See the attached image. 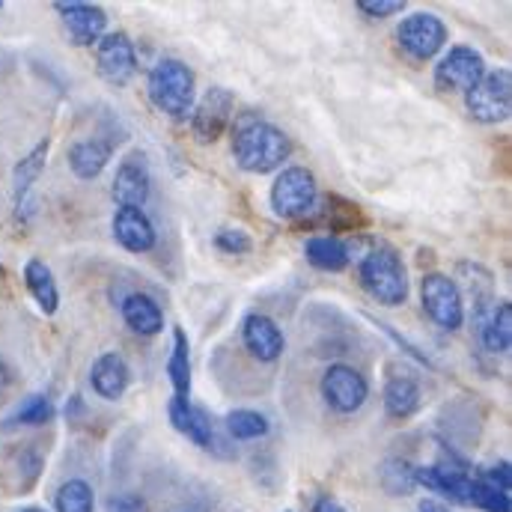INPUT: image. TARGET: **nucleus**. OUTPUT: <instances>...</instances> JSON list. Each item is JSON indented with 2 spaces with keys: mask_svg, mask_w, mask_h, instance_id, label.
<instances>
[{
  "mask_svg": "<svg viewBox=\"0 0 512 512\" xmlns=\"http://www.w3.org/2000/svg\"><path fill=\"white\" fill-rule=\"evenodd\" d=\"M233 158L245 173L265 176L283 170L292 155V140L280 126L262 120L259 114L233 117Z\"/></svg>",
  "mask_w": 512,
  "mask_h": 512,
  "instance_id": "obj_1",
  "label": "nucleus"
},
{
  "mask_svg": "<svg viewBox=\"0 0 512 512\" xmlns=\"http://www.w3.org/2000/svg\"><path fill=\"white\" fill-rule=\"evenodd\" d=\"M146 96L158 114L185 123L197 105V75L188 63L164 57L146 75Z\"/></svg>",
  "mask_w": 512,
  "mask_h": 512,
  "instance_id": "obj_2",
  "label": "nucleus"
},
{
  "mask_svg": "<svg viewBox=\"0 0 512 512\" xmlns=\"http://www.w3.org/2000/svg\"><path fill=\"white\" fill-rule=\"evenodd\" d=\"M358 277L367 295L382 304V307H402L408 301L411 283H408V268L402 256L390 245H373L358 262Z\"/></svg>",
  "mask_w": 512,
  "mask_h": 512,
  "instance_id": "obj_3",
  "label": "nucleus"
},
{
  "mask_svg": "<svg viewBox=\"0 0 512 512\" xmlns=\"http://www.w3.org/2000/svg\"><path fill=\"white\" fill-rule=\"evenodd\" d=\"M268 203H271V212L283 221H307L319 203V182L313 170L301 164L277 170L271 191H268Z\"/></svg>",
  "mask_w": 512,
  "mask_h": 512,
  "instance_id": "obj_4",
  "label": "nucleus"
},
{
  "mask_svg": "<svg viewBox=\"0 0 512 512\" xmlns=\"http://www.w3.org/2000/svg\"><path fill=\"white\" fill-rule=\"evenodd\" d=\"M414 483L429 489L432 495H441L450 504L468 507L471 492V465L441 441V456L432 465H414Z\"/></svg>",
  "mask_w": 512,
  "mask_h": 512,
  "instance_id": "obj_5",
  "label": "nucleus"
},
{
  "mask_svg": "<svg viewBox=\"0 0 512 512\" xmlns=\"http://www.w3.org/2000/svg\"><path fill=\"white\" fill-rule=\"evenodd\" d=\"M420 304L423 313L429 316L432 325H438L441 331H459L468 319L465 310V298L459 292V280L441 271H429L420 280Z\"/></svg>",
  "mask_w": 512,
  "mask_h": 512,
  "instance_id": "obj_6",
  "label": "nucleus"
},
{
  "mask_svg": "<svg viewBox=\"0 0 512 512\" xmlns=\"http://www.w3.org/2000/svg\"><path fill=\"white\" fill-rule=\"evenodd\" d=\"M465 108L471 120L483 126H498L507 123L512 114V72L507 66L501 69H486L480 84L465 93Z\"/></svg>",
  "mask_w": 512,
  "mask_h": 512,
  "instance_id": "obj_7",
  "label": "nucleus"
},
{
  "mask_svg": "<svg viewBox=\"0 0 512 512\" xmlns=\"http://www.w3.org/2000/svg\"><path fill=\"white\" fill-rule=\"evenodd\" d=\"M474 310H471V325H474V337L483 346V352L489 355H510L512 349V304L510 301H498L495 292L486 295H474L471 298Z\"/></svg>",
  "mask_w": 512,
  "mask_h": 512,
  "instance_id": "obj_8",
  "label": "nucleus"
},
{
  "mask_svg": "<svg viewBox=\"0 0 512 512\" xmlns=\"http://www.w3.org/2000/svg\"><path fill=\"white\" fill-rule=\"evenodd\" d=\"M450 39L447 24L435 12H411L396 24V45L414 63H429Z\"/></svg>",
  "mask_w": 512,
  "mask_h": 512,
  "instance_id": "obj_9",
  "label": "nucleus"
},
{
  "mask_svg": "<svg viewBox=\"0 0 512 512\" xmlns=\"http://www.w3.org/2000/svg\"><path fill=\"white\" fill-rule=\"evenodd\" d=\"M319 393H322L325 405H328L334 414L349 417V414H358V411L367 405V399H370V379H367L358 367L340 361V364H331V367L322 373V379H319Z\"/></svg>",
  "mask_w": 512,
  "mask_h": 512,
  "instance_id": "obj_10",
  "label": "nucleus"
},
{
  "mask_svg": "<svg viewBox=\"0 0 512 512\" xmlns=\"http://www.w3.org/2000/svg\"><path fill=\"white\" fill-rule=\"evenodd\" d=\"M486 75V57L471 45H450L435 66V90L438 93H468Z\"/></svg>",
  "mask_w": 512,
  "mask_h": 512,
  "instance_id": "obj_11",
  "label": "nucleus"
},
{
  "mask_svg": "<svg viewBox=\"0 0 512 512\" xmlns=\"http://www.w3.org/2000/svg\"><path fill=\"white\" fill-rule=\"evenodd\" d=\"M233 117H236V96H233V90L209 87L197 99V105H194V111L188 117L191 120V134H194L197 143H215V140L224 137V131L233 123Z\"/></svg>",
  "mask_w": 512,
  "mask_h": 512,
  "instance_id": "obj_12",
  "label": "nucleus"
},
{
  "mask_svg": "<svg viewBox=\"0 0 512 512\" xmlns=\"http://www.w3.org/2000/svg\"><path fill=\"white\" fill-rule=\"evenodd\" d=\"M152 194V170H149V158L140 149H131L123 155V161L117 164L114 173V185H111V197L120 209H143L149 203Z\"/></svg>",
  "mask_w": 512,
  "mask_h": 512,
  "instance_id": "obj_13",
  "label": "nucleus"
},
{
  "mask_svg": "<svg viewBox=\"0 0 512 512\" xmlns=\"http://www.w3.org/2000/svg\"><path fill=\"white\" fill-rule=\"evenodd\" d=\"M96 69L114 87L131 84L137 75V48L126 30H111L96 42Z\"/></svg>",
  "mask_w": 512,
  "mask_h": 512,
  "instance_id": "obj_14",
  "label": "nucleus"
},
{
  "mask_svg": "<svg viewBox=\"0 0 512 512\" xmlns=\"http://www.w3.org/2000/svg\"><path fill=\"white\" fill-rule=\"evenodd\" d=\"M54 12L60 15L63 27L69 30L72 42L81 48H93L108 33V12L96 3L60 0V3H54Z\"/></svg>",
  "mask_w": 512,
  "mask_h": 512,
  "instance_id": "obj_15",
  "label": "nucleus"
},
{
  "mask_svg": "<svg viewBox=\"0 0 512 512\" xmlns=\"http://www.w3.org/2000/svg\"><path fill=\"white\" fill-rule=\"evenodd\" d=\"M242 346L259 364H277L286 352V334L271 316L248 313L242 319Z\"/></svg>",
  "mask_w": 512,
  "mask_h": 512,
  "instance_id": "obj_16",
  "label": "nucleus"
},
{
  "mask_svg": "<svg viewBox=\"0 0 512 512\" xmlns=\"http://www.w3.org/2000/svg\"><path fill=\"white\" fill-rule=\"evenodd\" d=\"M48 152H51V140H39L12 170V203H15V218L18 221H27L33 215V188L45 170V161H48Z\"/></svg>",
  "mask_w": 512,
  "mask_h": 512,
  "instance_id": "obj_17",
  "label": "nucleus"
},
{
  "mask_svg": "<svg viewBox=\"0 0 512 512\" xmlns=\"http://www.w3.org/2000/svg\"><path fill=\"white\" fill-rule=\"evenodd\" d=\"M167 417H170L173 429H176L179 435H185L194 447L209 450V453L218 447V435H215L212 417L206 414V408L194 405L191 399H173V396H170Z\"/></svg>",
  "mask_w": 512,
  "mask_h": 512,
  "instance_id": "obj_18",
  "label": "nucleus"
},
{
  "mask_svg": "<svg viewBox=\"0 0 512 512\" xmlns=\"http://www.w3.org/2000/svg\"><path fill=\"white\" fill-rule=\"evenodd\" d=\"M111 230L117 245L128 254H149L158 245V230L143 209H117Z\"/></svg>",
  "mask_w": 512,
  "mask_h": 512,
  "instance_id": "obj_19",
  "label": "nucleus"
},
{
  "mask_svg": "<svg viewBox=\"0 0 512 512\" xmlns=\"http://www.w3.org/2000/svg\"><path fill=\"white\" fill-rule=\"evenodd\" d=\"M128 384H131V367L120 352H102L90 364V387L99 399H105V402L123 399Z\"/></svg>",
  "mask_w": 512,
  "mask_h": 512,
  "instance_id": "obj_20",
  "label": "nucleus"
},
{
  "mask_svg": "<svg viewBox=\"0 0 512 512\" xmlns=\"http://www.w3.org/2000/svg\"><path fill=\"white\" fill-rule=\"evenodd\" d=\"M114 158V143L105 137H81L66 149V161L69 170L81 179V182H93L105 173V167Z\"/></svg>",
  "mask_w": 512,
  "mask_h": 512,
  "instance_id": "obj_21",
  "label": "nucleus"
},
{
  "mask_svg": "<svg viewBox=\"0 0 512 512\" xmlns=\"http://www.w3.org/2000/svg\"><path fill=\"white\" fill-rule=\"evenodd\" d=\"M307 221L316 224V227H325L331 236L352 233V230H361L367 224L364 212L352 200H343L337 194H328V197L319 194V203H316V209H313V215Z\"/></svg>",
  "mask_w": 512,
  "mask_h": 512,
  "instance_id": "obj_22",
  "label": "nucleus"
},
{
  "mask_svg": "<svg viewBox=\"0 0 512 512\" xmlns=\"http://www.w3.org/2000/svg\"><path fill=\"white\" fill-rule=\"evenodd\" d=\"M384 414L390 420H408L420 411L423 405V387L414 376L408 373H399V376H387L382 390Z\"/></svg>",
  "mask_w": 512,
  "mask_h": 512,
  "instance_id": "obj_23",
  "label": "nucleus"
},
{
  "mask_svg": "<svg viewBox=\"0 0 512 512\" xmlns=\"http://www.w3.org/2000/svg\"><path fill=\"white\" fill-rule=\"evenodd\" d=\"M120 313H123V322L140 337H158L164 331V310L146 292H128L120 304Z\"/></svg>",
  "mask_w": 512,
  "mask_h": 512,
  "instance_id": "obj_24",
  "label": "nucleus"
},
{
  "mask_svg": "<svg viewBox=\"0 0 512 512\" xmlns=\"http://www.w3.org/2000/svg\"><path fill=\"white\" fill-rule=\"evenodd\" d=\"M304 256L313 268L328 271V274H340L352 262V248L340 236H310L304 242Z\"/></svg>",
  "mask_w": 512,
  "mask_h": 512,
  "instance_id": "obj_25",
  "label": "nucleus"
},
{
  "mask_svg": "<svg viewBox=\"0 0 512 512\" xmlns=\"http://www.w3.org/2000/svg\"><path fill=\"white\" fill-rule=\"evenodd\" d=\"M24 283H27V292L33 295V301L39 304V310L45 316H54L60 310V289H57L54 271L42 259L33 256L24 262Z\"/></svg>",
  "mask_w": 512,
  "mask_h": 512,
  "instance_id": "obj_26",
  "label": "nucleus"
},
{
  "mask_svg": "<svg viewBox=\"0 0 512 512\" xmlns=\"http://www.w3.org/2000/svg\"><path fill=\"white\" fill-rule=\"evenodd\" d=\"M167 379L173 399H191V340L182 328H173V349L167 358Z\"/></svg>",
  "mask_w": 512,
  "mask_h": 512,
  "instance_id": "obj_27",
  "label": "nucleus"
},
{
  "mask_svg": "<svg viewBox=\"0 0 512 512\" xmlns=\"http://www.w3.org/2000/svg\"><path fill=\"white\" fill-rule=\"evenodd\" d=\"M224 426L230 432V438L236 441H259L271 432V420L262 414V411H254V408H236L224 417Z\"/></svg>",
  "mask_w": 512,
  "mask_h": 512,
  "instance_id": "obj_28",
  "label": "nucleus"
},
{
  "mask_svg": "<svg viewBox=\"0 0 512 512\" xmlns=\"http://www.w3.org/2000/svg\"><path fill=\"white\" fill-rule=\"evenodd\" d=\"M54 510L57 512H96V492L87 480L72 477L54 492Z\"/></svg>",
  "mask_w": 512,
  "mask_h": 512,
  "instance_id": "obj_29",
  "label": "nucleus"
},
{
  "mask_svg": "<svg viewBox=\"0 0 512 512\" xmlns=\"http://www.w3.org/2000/svg\"><path fill=\"white\" fill-rule=\"evenodd\" d=\"M379 480H382L384 492L393 495V498H405L417 489L414 483V465L405 462V459H384L382 468H379Z\"/></svg>",
  "mask_w": 512,
  "mask_h": 512,
  "instance_id": "obj_30",
  "label": "nucleus"
},
{
  "mask_svg": "<svg viewBox=\"0 0 512 512\" xmlns=\"http://www.w3.org/2000/svg\"><path fill=\"white\" fill-rule=\"evenodd\" d=\"M54 414H57V408H54L51 396L30 393L27 399H21V405L12 411V417L6 423H12V426H45L54 420Z\"/></svg>",
  "mask_w": 512,
  "mask_h": 512,
  "instance_id": "obj_31",
  "label": "nucleus"
},
{
  "mask_svg": "<svg viewBox=\"0 0 512 512\" xmlns=\"http://www.w3.org/2000/svg\"><path fill=\"white\" fill-rule=\"evenodd\" d=\"M468 507H477L483 512H512L510 492H501L498 486L480 480L471 474V492H468Z\"/></svg>",
  "mask_w": 512,
  "mask_h": 512,
  "instance_id": "obj_32",
  "label": "nucleus"
},
{
  "mask_svg": "<svg viewBox=\"0 0 512 512\" xmlns=\"http://www.w3.org/2000/svg\"><path fill=\"white\" fill-rule=\"evenodd\" d=\"M215 248H218L221 254L245 256L254 251V239H251V233H245L242 227H224V230L215 233Z\"/></svg>",
  "mask_w": 512,
  "mask_h": 512,
  "instance_id": "obj_33",
  "label": "nucleus"
},
{
  "mask_svg": "<svg viewBox=\"0 0 512 512\" xmlns=\"http://www.w3.org/2000/svg\"><path fill=\"white\" fill-rule=\"evenodd\" d=\"M355 9L367 18H393L405 12V0H358Z\"/></svg>",
  "mask_w": 512,
  "mask_h": 512,
  "instance_id": "obj_34",
  "label": "nucleus"
},
{
  "mask_svg": "<svg viewBox=\"0 0 512 512\" xmlns=\"http://www.w3.org/2000/svg\"><path fill=\"white\" fill-rule=\"evenodd\" d=\"M480 480H486V483H492V486H498L501 492H510L512 489V474H510V462L504 459V462H495V465H489V468H480V471H474Z\"/></svg>",
  "mask_w": 512,
  "mask_h": 512,
  "instance_id": "obj_35",
  "label": "nucleus"
},
{
  "mask_svg": "<svg viewBox=\"0 0 512 512\" xmlns=\"http://www.w3.org/2000/svg\"><path fill=\"white\" fill-rule=\"evenodd\" d=\"M108 512H149L146 501L134 492H123V495H111L108 504H105Z\"/></svg>",
  "mask_w": 512,
  "mask_h": 512,
  "instance_id": "obj_36",
  "label": "nucleus"
},
{
  "mask_svg": "<svg viewBox=\"0 0 512 512\" xmlns=\"http://www.w3.org/2000/svg\"><path fill=\"white\" fill-rule=\"evenodd\" d=\"M313 512H343V507L331 495H322V498L313 501Z\"/></svg>",
  "mask_w": 512,
  "mask_h": 512,
  "instance_id": "obj_37",
  "label": "nucleus"
},
{
  "mask_svg": "<svg viewBox=\"0 0 512 512\" xmlns=\"http://www.w3.org/2000/svg\"><path fill=\"white\" fill-rule=\"evenodd\" d=\"M417 512H453V510H450V507H444L441 501H432V498H426V501H420Z\"/></svg>",
  "mask_w": 512,
  "mask_h": 512,
  "instance_id": "obj_38",
  "label": "nucleus"
},
{
  "mask_svg": "<svg viewBox=\"0 0 512 512\" xmlns=\"http://www.w3.org/2000/svg\"><path fill=\"white\" fill-rule=\"evenodd\" d=\"M9 382H12V373H9V367L0 361V387H6Z\"/></svg>",
  "mask_w": 512,
  "mask_h": 512,
  "instance_id": "obj_39",
  "label": "nucleus"
},
{
  "mask_svg": "<svg viewBox=\"0 0 512 512\" xmlns=\"http://www.w3.org/2000/svg\"><path fill=\"white\" fill-rule=\"evenodd\" d=\"M18 512H48V510H42V507H24V510H18Z\"/></svg>",
  "mask_w": 512,
  "mask_h": 512,
  "instance_id": "obj_40",
  "label": "nucleus"
}]
</instances>
